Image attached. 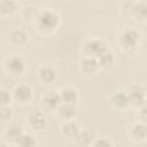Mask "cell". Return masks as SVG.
Masks as SVG:
<instances>
[{
    "label": "cell",
    "instance_id": "cell-1",
    "mask_svg": "<svg viewBox=\"0 0 147 147\" xmlns=\"http://www.w3.org/2000/svg\"><path fill=\"white\" fill-rule=\"evenodd\" d=\"M36 26L45 34L54 32L60 25V15L52 8H42L36 14Z\"/></svg>",
    "mask_w": 147,
    "mask_h": 147
},
{
    "label": "cell",
    "instance_id": "cell-2",
    "mask_svg": "<svg viewBox=\"0 0 147 147\" xmlns=\"http://www.w3.org/2000/svg\"><path fill=\"white\" fill-rule=\"evenodd\" d=\"M141 41V33L139 30L134 29V28H124L118 37H117V42L119 45V47L127 53L134 52L138 49L139 45Z\"/></svg>",
    "mask_w": 147,
    "mask_h": 147
},
{
    "label": "cell",
    "instance_id": "cell-3",
    "mask_svg": "<svg viewBox=\"0 0 147 147\" xmlns=\"http://www.w3.org/2000/svg\"><path fill=\"white\" fill-rule=\"evenodd\" d=\"M3 68L10 76L20 77L26 70V60L20 54H9L3 61Z\"/></svg>",
    "mask_w": 147,
    "mask_h": 147
},
{
    "label": "cell",
    "instance_id": "cell-4",
    "mask_svg": "<svg viewBox=\"0 0 147 147\" xmlns=\"http://www.w3.org/2000/svg\"><path fill=\"white\" fill-rule=\"evenodd\" d=\"M107 48H109L108 44L102 38H88L84 40L82 44V51L85 56L96 57L99 54H101Z\"/></svg>",
    "mask_w": 147,
    "mask_h": 147
},
{
    "label": "cell",
    "instance_id": "cell-5",
    "mask_svg": "<svg viewBox=\"0 0 147 147\" xmlns=\"http://www.w3.org/2000/svg\"><path fill=\"white\" fill-rule=\"evenodd\" d=\"M126 91L129 98V106L139 108L146 103V87L142 84H131Z\"/></svg>",
    "mask_w": 147,
    "mask_h": 147
},
{
    "label": "cell",
    "instance_id": "cell-6",
    "mask_svg": "<svg viewBox=\"0 0 147 147\" xmlns=\"http://www.w3.org/2000/svg\"><path fill=\"white\" fill-rule=\"evenodd\" d=\"M11 98L18 105H28L33 99V90L29 84L21 83L13 88Z\"/></svg>",
    "mask_w": 147,
    "mask_h": 147
},
{
    "label": "cell",
    "instance_id": "cell-7",
    "mask_svg": "<svg viewBox=\"0 0 147 147\" xmlns=\"http://www.w3.org/2000/svg\"><path fill=\"white\" fill-rule=\"evenodd\" d=\"M61 105L59 91H47L40 99V110L44 113H55L57 107Z\"/></svg>",
    "mask_w": 147,
    "mask_h": 147
},
{
    "label": "cell",
    "instance_id": "cell-8",
    "mask_svg": "<svg viewBox=\"0 0 147 147\" xmlns=\"http://www.w3.org/2000/svg\"><path fill=\"white\" fill-rule=\"evenodd\" d=\"M28 125L33 131L40 132L44 131L47 126V118L42 110L40 109H33L28 114Z\"/></svg>",
    "mask_w": 147,
    "mask_h": 147
},
{
    "label": "cell",
    "instance_id": "cell-9",
    "mask_svg": "<svg viewBox=\"0 0 147 147\" xmlns=\"http://www.w3.org/2000/svg\"><path fill=\"white\" fill-rule=\"evenodd\" d=\"M37 76H38V79L42 84L51 85V84H53L56 80L57 72H56V69L53 65H51V64H42V65H40L38 68Z\"/></svg>",
    "mask_w": 147,
    "mask_h": 147
},
{
    "label": "cell",
    "instance_id": "cell-10",
    "mask_svg": "<svg viewBox=\"0 0 147 147\" xmlns=\"http://www.w3.org/2000/svg\"><path fill=\"white\" fill-rule=\"evenodd\" d=\"M109 102L113 106V108L117 110H124L129 106V98L125 90H116L111 93L109 98Z\"/></svg>",
    "mask_w": 147,
    "mask_h": 147
},
{
    "label": "cell",
    "instance_id": "cell-11",
    "mask_svg": "<svg viewBox=\"0 0 147 147\" xmlns=\"http://www.w3.org/2000/svg\"><path fill=\"white\" fill-rule=\"evenodd\" d=\"M23 132H24V130H23V126L21 123L11 122L6 126V129L3 131V137H5V140L7 142L14 145Z\"/></svg>",
    "mask_w": 147,
    "mask_h": 147
},
{
    "label": "cell",
    "instance_id": "cell-12",
    "mask_svg": "<svg viewBox=\"0 0 147 147\" xmlns=\"http://www.w3.org/2000/svg\"><path fill=\"white\" fill-rule=\"evenodd\" d=\"M129 137L134 142H142L147 138V125L145 122H136L129 130Z\"/></svg>",
    "mask_w": 147,
    "mask_h": 147
},
{
    "label": "cell",
    "instance_id": "cell-13",
    "mask_svg": "<svg viewBox=\"0 0 147 147\" xmlns=\"http://www.w3.org/2000/svg\"><path fill=\"white\" fill-rule=\"evenodd\" d=\"M55 115L62 122L71 121L77 115V106L76 105H70V103H63V102H61V105L55 110Z\"/></svg>",
    "mask_w": 147,
    "mask_h": 147
},
{
    "label": "cell",
    "instance_id": "cell-14",
    "mask_svg": "<svg viewBox=\"0 0 147 147\" xmlns=\"http://www.w3.org/2000/svg\"><path fill=\"white\" fill-rule=\"evenodd\" d=\"M79 69L85 75H93L99 70V64L96 57L93 56H83L79 61Z\"/></svg>",
    "mask_w": 147,
    "mask_h": 147
},
{
    "label": "cell",
    "instance_id": "cell-15",
    "mask_svg": "<svg viewBox=\"0 0 147 147\" xmlns=\"http://www.w3.org/2000/svg\"><path fill=\"white\" fill-rule=\"evenodd\" d=\"M59 94H60L61 102H63V103L77 105L78 99H79L78 91L72 86H64V87L60 88Z\"/></svg>",
    "mask_w": 147,
    "mask_h": 147
},
{
    "label": "cell",
    "instance_id": "cell-16",
    "mask_svg": "<svg viewBox=\"0 0 147 147\" xmlns=\"http://www.w3.org/2000/svg\"><path fill=\"white\" fill-rule=\"evenodd\" d=\"M94 138H95L94 133L91 130L83 129V130L78 131V133L76 134V137L72 140H74L75 145L78 147H91Z\"/></svg>",
    "mask_w": 147,
    "mask_h": 147
},
{
    "label": "cell",
    "instance_id": "cell-17",
    "mask_svg": "<svg viewBox=\"0 0 147 147\" xmlns=\"http://www.w3.org/2000/svg\"><path fill=\"white\" fill-rule=\"evenodd\" d=\"M9 41L15 47H23L28 44L29 36H28L25 30H23L21 28H17V29L11 30V32L9 33Z\"/></svg>",
    "mask_w": 147,
    "mask_h": 147
},
{
    "label": "cell",
    "instance_id": "cell-18",
    "mask_svg": "<svg viewBox=\"0 0 147 147\" xmlns=\"http://www.w3.org/2000/svg\"><path fill=\"white\" fill-rule=\"evenodd\" d=\"M115 53L107 48L106 51H103L101 54H99L96 56V61H98V64H99V69H109L110 67L114 65L115 63Z\"/></svg>",
    "mask_w": 147,
    "mask_h": 147
},
{
    "label": "cell",
    "instance_id": "cell-19",
    "mask_svg": "<svg viewBox=\"0 0 147 147\" xmlns=\"http://www.w3.org/2000/svg\"><path fill=\"white\" fill-rule=\"evenodd\" d=\"M79 125L77 124V122L75 119H71V121H65L61 124L60 126V132L61 134L67 138V139H74L76 137V134L78 133L79 131Z\"/></svg>",
    "mask_w": 147,
    "mask_h": 147
},
{
    "label": "cell",
    "instance_id": "cell-20",
    "mask_svg": "<svg viewBox=\"0 0 147 147\" xmlns=\"http://www.w3.org/2000/svg\"><path fill=\"white\" fill-rule=\"evenodd\" d=\"M130 14L136 21L145 22L146 17H147V3H146V1L134 2L132 5V7L130 8Z\"/></svg>",
    "mask_w": 147,
    "mask_h": 147
},
{
    "label": "cell",
    "instance_id": "cell-21",
    "mask_svg": "<svg viewBox=\"0 0 147 147\" xmlns=\"http://www.w3.org/2000/svg\"><path fill=\"white\" fill-rule=\"evenodd\" d=\"M15 147H37L38 141L36 137L29 132H23L21 137L17 139V141L14 144Z\"/></svg>",
    "mask_w": 147,
    "mask_h": 147
},
{
    "label": "cell",
    "instance_id": "cell-22",
    "mask_svg": "<svg viewBox=\"0 0 147 147\" xmlns=\"http://www.w3.org/2000/svg\"><path fill=\"white\" fill-rule=\"evenodd\" d=\"M18 9V5L15 1L11 0H3L0 1V13L5 15H11L16 13Z\"/></svg>",
    "mask_w": 147,
    "mask_h": 147
},
{
    "label": "cell",
    "instance_id": "cell-23",
    "mask_svg": "<svg viewBox=\"0 0 147 147\" xmlns=\"http://www.w3.org/2000/svg\"><path fill=\"white\" fill-rule=\"evenodd\" d=\"M91 147H114V142L108 137H96L94 138Z\"/></svg>",
    "mask_w": 147,
    "mask_h": 147
},
{
    "label": "cell",
    "instance_id": "cell-24",
    "mask_svg": "<svg viewBox=\"0 0 147 147\" xmlns=\"http://www.w3.org/2000/svg\"><path fill=\"white\" fill-rule=\"evenodd\" d=\"M14 116L13 108L10 105L8 106H0V121L1 122H9Z\"/></svg>",
    "mask_w": 147,
    "mask_h": 147
},
{
    "label": "cell",
    "instance_id": "cell-25",
    "mask_svg": "<svg viewBox=\"0 0 147 147\" xmlns=\"http://www.w3.org/2000/svg\"><path fill=\"white\" fill-rule=\"evenodd\" d=\"M11 101V91L6 87H0V106H8Z\"/></svg>",
    "mask_w": 147,
    "mask_h": 147
},
{
    "label": "cell",
    "instance_id": "cell-26",
    "mask_svg": "<svg viewBox=\"0 0 147 147\" xmlns=\"http://www.w3.org/2000/svg\"><path fill=\"white\" fill-rule=\"evenodd\" d=\"M137 117L139 119V122H145L146 123V118H147V114H146V106H141L139 108H137Z\"/></svg>",
    "mask_w": 147,
    "mask_h": 147
},
{
    "label": "cell",
    "instance_id": "cell-27",
    "mask_svg": "<svg viewBox=\"0 0 147 147\" xmlns=\"http://www.w3.org/2000/svg\"><path fill=\"white\" fill-rule=\"evenodd\" d=\"M0 147H14V145L7 142L6 140H0Z\"/></svg>",
    "mask_w": 147,
    "mask_h": 147
}]
</instances>
